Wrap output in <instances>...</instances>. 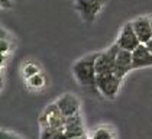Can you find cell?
Wrapping results in <instances>:
<instances>
[{"label": "cell", "mask_w": 152, "mask_h": 139, "mask_svg": "<svg viewBox=\"0 0 152 139\" xmlns=\"http://www.w3.org/2000/svg\"><path fill=\"white\" fill-rule=\"evenodd\" d=\"M97 54L99 52L88 54L86 57L80 58L72 65V74H74L77 83L81 87H96V78H97L96 59H97Z\"/></svg>", "instance_id": "obj_1"}, {"label": "cell", "mask_w": 152, "mask_h": 139, "mask_svg": "<svg viewBox=\"0 0 152 139\" xmlns=\"http://www.w3.org/2000/svg\"><path fill=\"white\" fill-rule=\"evenodd\" d=\"M65 116L61 112L57 103L48 104L39 116V126L41 127H55L64 130L65 126Z\"/></svg>", "instance_id": "obj_2"}, {"label": "cell", "mask_w": 152, "mask_h": 139, "mask_svg": "<svg viewBox=\"0 0 152 139\" xmlns=\"http://www.w3.org/2000/svg\"><path fill=\"white\" fill-rule=\"evenodd\" d=\"M122 78H119L115 72H106V74H97L96 78V87L107 99H115L120 90Z\"/></svg>", "instance_id": "obj_3"}, {"label": "cell", "mask_w": 152, "mask_h": 139, "mask_svg": "<svg viewBox=\"0 0 152 139\" xmlns=\"http://www.w3.org/2000/svg\"><path fill=\"white\" fill-rule=\"evenodd\" d=\"M117 51H119V45L115 42L109 49L102 51V52L97 54V59H96V71H97V74L113 72Z\"/></svg>", "instance_id": "obj_4"}, {"label": "cell", "mask_w": 152, "mask_h": 139, "mask_svg": "<svg viewBox=\"0 0 152 139\" xmlns=\"http://www.w3.org/2000/svg\"><path fill=\"white\" fill-rule=\"evenodd\" d=\"M116 44L122 49H128L130 52L135 51L140 45V41H139V38H138V35H136V32H135V29H133L132 22H128L123 25L120 34L117 36Z\"/></svg>", "instance_id": "obj_5"}, {"label": "cell", "mask_w": 152, "mask_h": 139, "mask_svg": "<svg viewBox=\"0 0 152 139\" xmlns=\"http://www.w3.org/2000/svg\"><path fill=\"white\" fill-rule=\"evenodd\" d=\"M132 70H133V67H132V52L128 51V49H122V48L119 46L113 72L116 74L119 78L123 80Z\"/></svg>", "instance_id": "obj_6"}, {"label": "cell", "mask_w": 152, "mask_h": 139, "mask_svg": "<svg viewBox=\"0 0 152 139\" xmlns=\"http://www.w3.org/2000/svg\"><path fill=\"white\" fill-rule=\"evenodd\" d=\"M103 1L104 0H75V7L86 22H91L103 6Z\"/></svg>", "instance_id": "obj_7"}, {"label": "cell", "mask_w": 152, "mask_h": 139, "mask_svg": "<svg viewBox=\"0 0 152 139\" xmlns=\"http://www.w3.org/2000/svg\"><path fill=\"white\" fill-rule=\"evenodd\" d=\"M55 103L58 104V107L61 109V112L64 113L65 117H70V116H74L77 113H80V102L78 99L71 94V93H65L62 94L61 97L57 99Z\"/></svg>", "instance_id": "obj_8"}, {"label": "cell", "mask_w": 152, "mask_h": 139, "mask_svg": "<svg viewBox=\"0 0 152 139\" xmlns=\"http://www.w3.org/2000/svg\"><path fill=\"white\" fill-rule=\"evenodd\" d=\"M132 67L133 70L152 67V52L146 44H140L135 51H132Z\"/></svg>", "instance_id": "obj_9"}, {"label": "cell", "mask_w": 152, "mask_h": 139, "mask_svg": "<svg viewBox=\"0 0 152 139\" xmlns=\"http://www.w3.org/2000/svg\"><path fill=\"white\" fill-rule=\"evenodd\" d=\"M133 29L139 38L140 44H146L152 38V28H151V19L149 16H139L132 20Z\"/></svg>", "instance_id": "obj_10"}, {"label": "cell", "mask_w": 152, "mask_h": 139, "mask_svg": "<svg viewBox=\"0 0 152 139\" xmlns=\"http://www.w3.org/2000/svg\"><path fill=\"white\" fill-rule=\"evenodd\" d=\"M64 132L68 138H78V136H84L86 135V129L83 125V119L80 113L74 116H70L65 119V126H64Z\"/></svg>", "instance_id": "obj_11"}, {"label": "cell", "mask_w": 152, "mask_h": 139, "mask_svg": "<svg viewBox=\"0 0 152 139\" xmlns=\"http://www.w3.org/2000/svg\"><path fill=\"white\" fill-rule=\"evenodd\" d=\"M41 139H68L64 130L55 127H41Z\"/></svg>", "instance_id": "obj_12"}, {"label": "cell", "mask_w": 152, "mask_h": 139, "mask_svg": "<svg viewBox=\"0 0 152 139\" xmlns=\"http://www.w3.org/2000/svg\"><path fill=\"white\" fill-rule=\"evenodd\" d=\"M90 139H116V136H115V132L112 127L102 126L94 129Z\"/></svg>", "instance_id": "obj_13"}, {"label": "cell", "mask_w": 152, "mask_h": 139, "mask_svg": "<svg viewBox=\"0 0 152 139\" xmlns=\"http://www.w3.org/2000/svg\"><path fill=\"white\" fill-rule=\"evenodd\" d=\"M28 80H29V86H31L32 89H41V87L45 86V77H44V74H41V72H38V74L32 75V77H29Z\"/></svg>", "instance_id": "obj_14"}, {"label": "cell", "mask_w": 152, "mask_h": 139, "mask_svg": "<svg viewBox=\"0 0 152 139\" xmlns=\"http://www.w3.org/2000/svg\"><path fill=\"white\" fill-rule=\"evenodd\" d=\"M39 72V68L36 67L35 64H28V65H25L23 68V75L26 78H29V77H32V75H35Z\"/></svg>", "instance_id": "obj_15"}, {"label": "cell", "mask_w": 152, "mask_h": 139, "mask_svg": "<svg viewBox=\"0 0 152 139\" xmlns=\"http://www.w3.org/2000/svg\"><path fill=\"white\" fill-rule=\"evenodd\" d=\"M0 139H22V138H19L18 135L10 133V132H7V130H1V133H0Z\"/></svg>", "instance_id": "obj_16"}, {"label": "cell", "mask_w": 152, "mask_h": 139, "mask_svg": "<svg viewBox=\"0 0 152 139\" xmlns=\"http://www.w3.org/2000/svg\"><path fill=\"white\" fill-rule=\"evenodd\" d=\"M1 54H4V52H7L9 51V44H7V41L4 39V38H1Z\"/></svg>", "instance_id": "obj_17"}, {"label": "cell", "mask_w": 152, "mask_h": 139, "mask_svg": "<svg viewBox=\"0 0 152 139\" xmlns=\"http://www.w3.org/2000/svg\"><path fill=\"white\" fill-rule=\"evenodd\" d=\"M146 46L149 48V51H151V52H152V38H151V39H149V41H148V42H146Z\"/></svg>", "instance_id": "obj_18"}, {"label": "cell", "mask_w": 152, "mask_h": 139, "mask_svg": "<svg viewBox=\"0 0 152 139\" xmlns=\"http://www.w3.org/2000/svg\"><path fill=\"white\" fill-rule=\"evenodd\" d=\"M68 139H90V138H87V135H84V136H78V138H68Z\"/></svg>", "instance_id": "obj_19"}, {"label": "cell", "mask_w": 152, "mask_h": 139, "mask_svg": "<svg viewBox=\"0 0 152 139\" xmlns=\"http://www.w3.org/2000/svg\"><path fill=\"white\" fill-rule=\"evenodd\" d=\"M1 4L3 6H9V0H1Z\"/></svg>", "instance_id": "obj_20"}, {"label": "cell", "mask_w": 152, "mask_h": 139, "mask_svg": "<svg viewBox=\"0 0 152 139\" xmlns=\"http://www.w3.org/2000/svg\"><path fill=\"white\" fill-rule=\"evenodd\" d=\"M149 19H151V28H152V16H149Z\"/></svg>", "instance_id": "obj_21"}]
</instances>
